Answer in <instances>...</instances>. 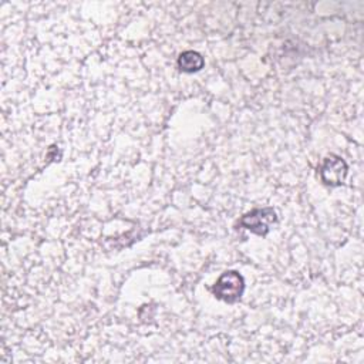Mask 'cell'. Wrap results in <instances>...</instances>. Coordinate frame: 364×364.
Wrapping results in <instances>:
<instances>
[{
    "instance_id": "3957f363",
    "label": "cell",
    "mask_w": 364,
    "mask_h": 364,
    "mask_svg": "<svg viewBox=\"0 0 364 364\" xmlns=\"http://www.w3.org/2000/svg\"><path fill=\"white\" fill-rule=\"evenodd\" d=\"M347 164L346 161L334 154L327 155L320 168H318V173L321 178V182L327 186H340L343 185L346 176H347Z\"/></svg>"
},
{
    "instance_id": "7a4b0ae2",
    "label": "cell",
    "mask_w": 364,
    "mask_h": 364,
    "mask_svg": "<svg viewBox=\"0 0 364 364\" xmlns=\"http://www.w3.org/2000/svg\"><path fill=\"white\" fill-rule=\"evenodd\" d=\"M277 222L273 208H257L245 213L239 219V226L250 230L255 235L266 236L270 232V226Z\"/></svg>"
},
{
    "instance_id": "6da1fadb",
    "label": "cell",
    "mask_w": 364,
    "mask_h": 364,
    "mask_svg": "<svg viewBox=\"0 0 364 364\" xmlns=\"http://www.w3.org/2000/svg\"><path fill=\"white\" fill-rule=\"evenodd\" d=\"M245 291L243 276L236 270H228L219 276L212 287V293L216 299L226 303H236L240 300Z\"/></svg>"
},
{
    "instance_id": "277c9868",
    "label": "cell",
    "mask_w": 364,
    "mask_h": 364,
    "mask_svg": "<svg viewBox=\"0 0 364 364\" xmlns=\"http://www.w3.org/2000/svg\"><path fill=\"white\" fill-rule=\"evenodd\" d=\"M205 65L203 57L193 50H188L179 54L178 57V67L183 73H196L202 70Z\"/></svg>"
}]
</instances>
